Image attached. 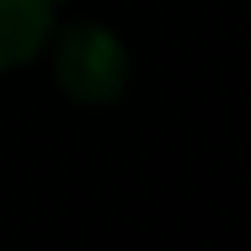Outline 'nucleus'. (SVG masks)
<instances>
[{
    "label": "nucleus",
    "mask_w": 251,
    "mask_h": 251,
    "mask_svg": "<svg viewBox=\"0 0 251 251\" xmlns=\"http://www.w3.org/2000/svg\"><path fill=\"white\" fill-rule=\"evenodd\" d=\"M53 31V0H0V66L31 62Z\"/></svg>",
    "instance_id": "f03ea898"
},
{
    "label": "nucleus",
    "mask_w": 251,
    "mask_h": 251,
    "mask_svg": "<svg viewBox=\"0 0 251 251\" xmlns=\"http://www.w3.org/2000/svg\"><path fill=\"white\" fill-rule=\"evenodd\" d=\"M53 75L66 88V97H75L84 106H106L128 84V53L115 31H106L97 22H79V26L62 31V40H57Z\"/></svg>",
    "instance_id": "f257e3e1"
}]
</instances>
